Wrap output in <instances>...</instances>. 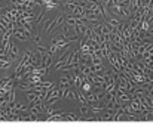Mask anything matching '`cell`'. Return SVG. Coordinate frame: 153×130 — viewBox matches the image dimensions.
I'll return each instance as SVG.
<instances>
[{"label": "cell", "instance_id": "obj_1", "mask_svg": "<svg viewBox=\"0 0 153 130\" xmlns=\"http://www.w3.org/2000/svg\"><path fill=\"white\" fill-rule=\"evenodd\" d=\"M83 90H85V92H89V90H91V84H89V83H85V84H83Z\"/></svg>", "mask_w": 153, "mask_h": 130}]
</instances>
